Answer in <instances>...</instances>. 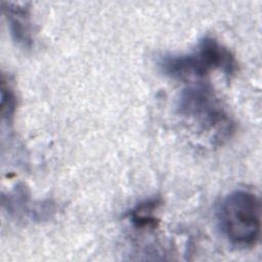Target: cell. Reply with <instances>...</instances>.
<instances>
[{"mask_svg": "<svg viewBox=\"0 0 262 262\" xmlns=\"http://www.w3.org/2000/svg\"><path fill=\"white\" fill-rule=\"evenodd\" d=\"M177 112L198 131L209 135L213 142L222 143L234 132L231 117L206 84L183 89L177 101Z\"/></svg>", "mask_w": 262, "mask_h": 262, "instance_id": "cell-2", "label": "cell"}, {"mask_svg": "<svg viewBox=\"0 0 262 262\" xmlns=\"http://www.w3.org/2000/svg\"><path fill=\"white\" fill-rule=\"evenodd\" d=\"M162 202L160 198H150L138 203L127 214L132 225L140 230L156 229L159 224L157 212Z\"/></svg>", "mask_w": 262, "mask_h": 262, "instance_id": "cell-5", "label": "cell"}, {"mask_svg": "<svg viewBox=\"0 0 262 262\" xmlns=\"http://www.w3.org/2000/svg\"><path fill=\"white\" fill-rule=\"evenodd\" d=\"M218 222L222 233L232 245L244 249L255 246L261 231L259 198L245 189L231 191L219 206Z\"/></svg>", "mask_w": 262, "mask_h": 262, "instance_id": "cell-3", "label": "cell"}, {"mask_svg": "<svg viewBox=\"0 0 262 262\" xmlns=\"http://www.w3.org/2000/svg\"><path fill=\"white\" fill-rule=\"evenodd\" d=\"M159 67L165 75L178 80L202 79L216 70L230 78L237 72L232 52L212 36L203 37L190 53L163 56Z\"/></svg>", "mask_w": 262, "mask_h": 262, "instance_id": "cell-1", "label": "cell"}, {"mask_svg": "<svg viewBox=\"0 0 262 262\" xmlns=\"http://www.w3.org/2000/svg\"><path fill=\"white\" fill-rule=\"evenodd\" d=\"M16 110V96L11 85L2 76L1 83V116L3 120L10 122Z\"/></svg>", "mask_w": 262, "mask_h": 262, "instance_id": "cell-6", "label": "cell"}, {"mask_svg": "<svg viewBox=\"0 0 262 262\" xmlns=\"http://www.w3.org/2000/svg\"><path fill=\"white\" fill-rule=\"evenodd\" d=\"M2 11L12 39L23 48H31L34 43V26L31 8L27 3L2 1Z\"/></svg>", "mask_w": 262, "mask_h": 262, "instance_id": "cell-4", "label": "cell"}]
</instances>
